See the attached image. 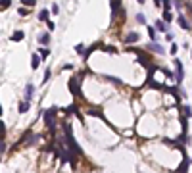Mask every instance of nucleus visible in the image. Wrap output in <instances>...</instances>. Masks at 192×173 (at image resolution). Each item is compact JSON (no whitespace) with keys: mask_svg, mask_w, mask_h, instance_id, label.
Here are the masks:
<instances>
[{"mask_svg":"<svg viewBox=\"0 0 192 173\" xmlns=\"http://www.w3.org/2000/svg\"><path fill=\"white\" fill-rule=\"evenodd\" d=\"M88 113H90V115H94V117H100V119H104V113H102L100 110H88Z\"/></svg>","mask_w":192,"mask_h":173,"instance_id":"obj_18","label":"nucleus"},{"mask_svg":"<svg viewBox=\"0 0 192 173\" xmlns=\"http://www.w3.org/2000/svg\"><path fill=\"white\" fill-rule=\"evenodd\" d=\"M177 50H179V46L173 42V44H171V54H177Z\"/></svg>","mask_w":192,"mask_h":173,"instance_id":"obj_33","label":"nucleus"},{"mask_svg":"<svg viewBox=\"0 0 192 173\" xmlns=\"http://www.w3.org/2000/svg\"><path fill=\"white\" fill-rule=\"evenodd\" d=\"M183 112H184V115H186V117H192V110H190V106H184V108H183Z\"/></svg>","mask_w":192,"mask_h":173,"instance_id":"obj_24","label":"nucleus"},{"mask_svg":"<svg viewBox=\"0 0 192 173\" xmlns=\"http://www.w3.org/2000/svg\"><path fill=\"white\" fill-rule=\"evenodd\" d=\"M148 50H154L156 54H161V52H163V48H161L160 44H156V42H150V44H148Z\"/></svg>","mask_w":192,"mask_h":173,"instance_id":"obj_12","label":"nucleus"},{"mask_svg":"<svg viewBox=\"0 0 192 173\" xmlns=\"http://www.w3.org/2000/svg\"><path fill=\"white\" fill-rule=\"evenodd\" d=\"M50 12H52V13H54V16H56V13H58V12H60V8H58V4H54V6H52V8H50Z\"/></svg>","mask_w":192,"mask_h":173,"instance_id":"obj_29","label":"nucleus"},{"mask_svg":"<svg viewBox=\"0 0 192 173\" xmlns=\"http://www.w3.org/2000/svg\"><path fill=\"white\" fill-rule=\"evenodd\" d=\"M39 44H42V46L50 44V33H42L40 37H39Z\"/></svg>","mask_w":192,"mask_h":173,"instance_id":"obj_6","label":"nucleus"},{"mask_svg":"<svg viewBox=\"0 0 192 173\" xmlns=\"http://www.w3.org/2000/svg\"><path fill=\"white\" fill-rule=\"evenodd\" d=\"M39 66H40V58H39V54H33L31 56V69H39Z\"/></svg>","mask_w":192,"mask_h":173,"instance_id":"obj_8","label":"nucleus"},{"mask_svg":"<svg viewBox=\"0 0 192 173\" xmlns=\"http://www.w3.org/2000/svg\"><path fill=\"white\" fill-rule=\"evenodd\" d=\"M48 16H50V12H48V10H40L39 12V19L40 21H48Z\"/></svg>","mask_w":192,"mask_h":173,"instance_id":"obj_15","label":"nucleus"},{"mask_svg":"<svg viewBox=\"0 0 192 173\" xmlns=\"http://www.w3.org/2000/svg\"><path fill=\"white\" fill-rule=\"evenodd\" d=\"M33 92H35V87H33L31 83H29V85H25V100H31Z\"/></svg>","mask_w":192,"mask_h":173,"instance_id":"obj_10","label":"nucleus"},{"mask_svg":"<svg viewBox=\"0 0 192 173\" xmlns=\"http://www.w3.org/2000/svg\"><path fill=\"white\" fill-rule=\"evenodd\" d=\"M171 4H173V0H163V10H169Z\"/></svg>","mask_w":192,"mask_h":173,"instance_id":"obj_25","label":"nucleus"},{"mask_svg":"<svg viewBox=\"0 0 192 173\" xmlns=\"http://www.w3.org/2000/svg\"><path fill=\"white\" fill-rule=\"evenodd\" d=\"M171 12H169V10H163V21H171Z\"/></svg>","mask_w":192,"mask_h":173,"instance_id":"obj_20","label":"nucleus"},{"mask_svg":"<svg viewBox=\"0 0 192 173\" xmlns=\"http://www.w3.org/2000/svg\"><path fill=\"white\" fill-rule=\"evenodd\" d=\"M75 50H77V52H79V54H81V56H83V54H85V52H83V44H77V46H75Z\"/></svg>","mask_w":192,"mask_h":173,"instance_id":"obj_32","label":"nucleus"},{"mask_svg":"<svg viewBox=\"0 0 192 173\" xmlns=\"http://www.w3.org/2000/svg\"><path fill=\"white\" fill-rule=\"evenodd\" d=\"M148 35H150V39H152V40L158 39V37H156V29H154V27H148Z\"/></svg>","mask_w":192,"mask_h":173,"instance_id":"obj_23","label":"nucleus"},{"mask_svg":"<svg viewBox=\"0 0 192 173\" xmlns=\"http://www.w3.org/2000/svg\"><path fill=\"white\" fill-rule=\"evenodd\" d=\"M35 2H37V0H21L23 6H35Z\"/></svg>","mask_w":192,"mask_h":173,"instance_id":"obj_26","label":"nucleus"},{"mask_svg":"<svg viewBox=\"0 0 192 173\" xmlns=\"http://www.w3.org/2000/svg\"><path fill=\"white\" fill-rule=\"evenodd\" d=\"M104 50H106V54H115L117 52L115 46H104Z\"/></svg>","mask_w":192,"mask_h":173,"instance_id":"obj_22","label":"nucleus"},{"mask_svg":"<svg viewBox=\"0 0 192 173\" xmlns=\"http://www.w3.org/2000/svg\"><path fill=\"white\" fill-rule=\"evenodd\" d=\"M46 25H48V31H54V29H56V23H54V21H46Z\"/></svg>","mask_w":192,"mask_h":173,"instance_id":"obj_28","label":"nucleus"},{"mask_svg":"<svg viewBox=\"0 0 192 173\" xmlns=\"http://www.w3.org/2000/svg\"><path fill=\"white\" fill-rule=\"evenodd\" d=\"M175 67H177V83H183V77H184V71H183V62L179 58H175Z\"/></svg>","mask_w":192,"mask_h":173,"instance_id":"obj_3","label":"nucleus"},{"mask_svg":"<svg viewBox=\"0 0 192 173\" xmlns=\"http://www.w3.org/2000/svg\"><path fill=\"white\" fill-rule=\"evenodd\" d=\"M29 110V100H21L19 102V113H25Z\"/></svg>","mask_w":192,"mask_h":173,"instance_id":"obj_13","label":"nucleus"},{"mask_svg":"<svg viewBox=\"0 0 192 173\" xmlns=\"http://www.w3.org/2000/svg\"><path fill=\"white\" fill-rule=\"evenodd\" d=\"M56 112H58V108H56V106H52L50 110H46V112H44V123H46L48 129H52V127H54V115H56ZM52 131H54V129H52Z\"/></svg>","mask_w":192,"mask_h":173,"instance_id":"obj_1","label":"nucleus"},{"mask_svg":"<svg viewBox=\"0 0 192 173\" xmlns=\"http://www.w3.org/2000/svg\"><path fill=\"white\" fill-rule=\"evenodd\" d=\"M108 79H110V81H113L115 85H121V79H117V77H108Z\"/></svg>","mask_w":192,"mask_h":173,"instance_id":"obj_30","label":"nucleus"},{"mask_svg":"<svg viewBox=\"0 0 192 173\" xmlns=\"http://www.w3.org/2000/svg\"><path fill=\"white\" fill-rule=\"evenodd\" d=\"M190 54H192V52H190Z\"/></svg>","mask_w":192,"mask_h":173,"instance_id":"obj_37","label":"nucleus"},{"mask_svg":"<svg viewBox=\"0 0 192 173\" xmlns=\"http://www.w3.org/2000/svg\"><path fill=\"white\" fill-rule=\"evenodd\" d=\"M138 39H140L138 33H129V35L125 37V42H127V44H133V42H137Z\"/></svg>","mask_w":192,"mask_h":173,"instance_id":"obj_7","label":"nucleus"},{"mask_svg":"<svg viewBox=\"0 0 192 173\" xmlns=\"http://www.w3.org/2000/svg\"><path fill=\"white\" fill-rule=\"evenodd\" d=\"M0 152H2V154L6 152V142H4V140H2V142H0Z\"/></svg>","mask_w":192,"mask_h":173,"instance_id":"obj_34","label":"nucleus"},{"mask_svg":"<svg viewBox=\"0 0 192 173\" xmlns=\"http://www.w3.org/2000/svg\"><path fill=\"white\" fill-rule=\"evenodd\" d=\"M27 13H29L27 8H19V16H27Z\"/></svg>","mask_w":192,"mask_h":173,"instance_id":"obj_31","label":"nucleus"},{"mask_svg":"<svg viewBox=\"0 0 192 173\" xmlns=\"http://www.w3.org/2000/svg\"><path fill=\"white\" fill-rule=\"evenodd\" d=\"M190 162H192V160H188V158H186V154H183V162H181V165H179V167H177V171H175V173H186V171H188V165H190Z\"/></svg>","mask_w":192,"mask_h":173,"instance_id":"obj_4","label":"nucleus"},{"mask_svg":"<svg viewBox=\"0 0 192 173\" xmlns=\"http://www.w3.org/2000/svg\"><path fill=\"white\" fill-rule=\"evenodd\" d=\"M23 37H25V35H23V31H16V33H13L10 39H12L13 42H19V40H23Z\"/></svg>","mask_w":192,"mask_h":173,"instance_id":"obj_11","label":"nucleus"},{"mask_svg":"<svg viewBox=\"0 0 192 173\" xmlns=\"http://www.w3.org/2000/svg\"><path fill=\"white\" fill-rule=\"evenodd\" d=\"M39 139H40L39 135H31L29 139H27V144H29V146H33V144H37V142H39Z\"/></svg>","mask_w":192,"mask_h":173,"instance_id":"obj_16","label":"nucleus"},{"mask_svg":"<svg viewBox=\"0 0 192 173\" xmlns=\"http://www.w3.org/2000/svg\"><path fill=\"white\" fill-rule=\"evenodd\" d=\"M119 10H121V0H111V19L117 17Z\"/></svg>","mask_w":192,"mask_h":173,"instance_id":"obj_5","label":"nucleus"},{"mask_svg":"<svg viewBox=\"0 0 192 173\" xmlns=\"http://www.w3.org/2000/svg\"><path fill=\"white\" fill-rule=\"evenodd\" d=\"M39 52H40V58H48V56H50V50H48L46 46H42V48H39Z\"/></svg>","mask_w":192,"mask_h":173,"instance_id":"obj_17","label":"nucleus"},{"mask_svg":"<svg viewBox=\"0 0 192 173\" xmlns=\"http://www.w3.org/2000/svg\"><path fill=\"white\" fill-rule=\"evenodd\" d=\"M177 21H179V25L184 29V31H188V29H190V23L186 21V17H184V16H179V17H177Z\"/></svg>","mask_w":192,"mask_h":173,"instance_id":"obj_9","label":"nucleus"},{"mask_svg":"<svg viewBox=\"0 0 192 173\" xmlns=\"http://www.w3.org/2000/svg\"><path fill=\"white\" fill-rule=\"evenodd\" d=\"M67 89H69V92L73 96H79L81 94V83H79V79H69V83H67Z\"/></svg>","mask_w":192,"mask_h":173,"instance_id":"obj_2","label":"nucleus"},{"mask_svg":"<svg viewBox=\"0 0 192 173\" xmlns=\"http://www.w3.org/2000/svg\"><path fill=\"white\" fill-rule=\"evenodd\" d=\"M137 21L142 25H146V17H144V13H137Z\"/></svg>","mask_w":192,"mask_h":173,"instance_id":"obj_21","label":"nucleus"},{"mask_svg":"<svg viewBox=\"0 0 192 173\" xmlns=\"http://www.w3.org/2000/svg\"><path fill=\"white\" fill-rule=\"evenodd\" d=\"M137 2H138V4H144V2H146V0H137Z\"/></svg>","mask_w":192,"mask_h":173,"instance_id":"obj_36","label":"nucleus"},{"mask_svg":"<svg viewBox=\"0 0 192 173\" xmlns=\"http://www.w3.org/2000/svg\"><path fill=\"white\" fill-rule=\"evenodd\" d=\"M10 4H12V0H0V8H2V10L10 8Z\"/></svg>","mask_w":192,"mask_h":173,"instance_id":"obj_19","label":"nucleus"},{"mask_svg":"<svg viewBox=\"0 0 192 173\" xmlns=\"http://www.w3.org/2000/svg\"><path fill=\"white\" fill-rule=\"evenodd\" d=\"M50 75H52V71H50V69H46V71H44V79H42V81H44V83H46V81H48V79H50Z\"/></svg>","mask_w":192,"mask_h":173,"instance_id":"obj_27","label":"nucleus"},{"mask_svg":"<svg viewBox=\"0 0 192 173\" xmlns=\"http://www.w3.org/2000/svg\"><path fill=\"white\" fill-rule=\"evenodd\" d=\"M156 29H158V31H161V33H165V31H167V25L163 23L161 19H158V21H156Z\"/></svg>","mask_w":192,"mask_h":173,"instance_id":"obj_14","label":"nucleus"},{"mask_svg":"<svg viewBox=\"0 0 192 173\" xmlns=\"http://www.w3.org/2000/svg\"><path fill=\"white\" fill-rule=\"evenodd\" d=\"M154 4L156 6H161V0H154Z\"/></svg>","mask_w":192,"mask_h":173,"instance_id":"obj_35","label":"nucleus"}]
</instances>
